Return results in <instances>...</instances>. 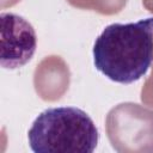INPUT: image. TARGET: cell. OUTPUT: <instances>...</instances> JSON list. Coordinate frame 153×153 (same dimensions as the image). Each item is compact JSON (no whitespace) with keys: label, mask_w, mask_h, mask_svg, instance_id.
<instances>
[{"label":"cell","mask_w":153,"mask_h":153,"mask_svg":"<svg viewBox=\"0 0 153 153\" xmlns=\"http://www.w3.org/2000/svg\"><path fill=\"white\" fill-rule=\"evenodd\" d=\"M92 54L94 67L108 79L120 84L140 80L153 63V17L108 25Z\"/></svg>","instance_id":"1"},{"label":"cell","mask_w":153,"mask_h":153,"mask_svg":"<svg viewBox=\"0 0 153 153\" xmlns=\"http://www.w3.org/2000/svg\"><path fill=\"white\" fill-rule=\"evenodd\" d=\"M27 139L35 153H92L98 145L99 133L84 110L57 106L36 117Z\"/></svg>","instance_id":"2"},{"label":"cell","mask_w":153,"mask_h":153,"mask_svg":"<svg viewBox=\"0 0 153 153\" xmlns=\"http://www.w3.org/2000/svg\"><path fill=\"white\" fill-rule=\"evenodd\" d=\"M1 54L4 68L16 69L31 60L37 48V36L32 25L22 16L11 12L0 14Z\"/></svg>","instance_id":"3"}]
</instances>
